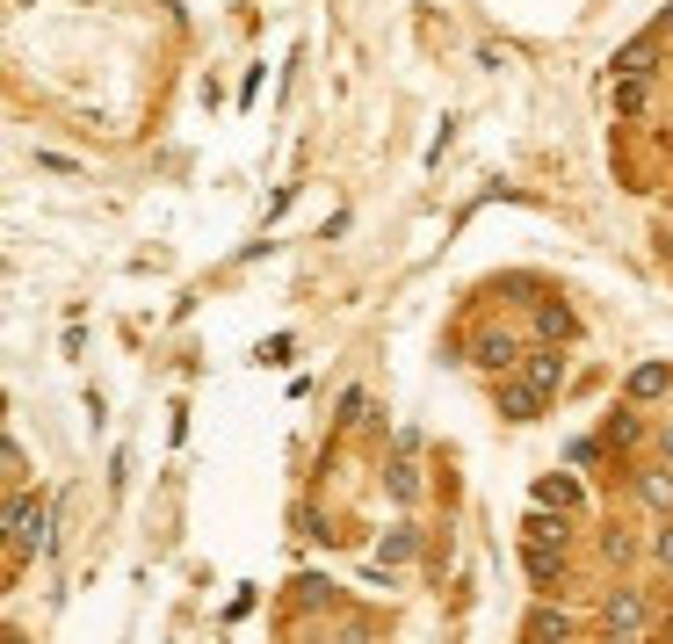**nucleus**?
I'll return each instance as SVG.
<instances>
[{
  "mask_svg": "<svg viewBox=\"0 0 673 644\" xmlns=\"http://www.w3.org/2000/svg\"><path fill=\"white\" fill-rule=\"evenodd\" d=\"M666 558H673V536H666Z\"/></svg>",
  "mask_w": 673,
  "mask_h": 644,
  "instance_id": "obj_2",
  "label": "nucleus"
},
{
  "mask_svg": "<svg viewBox=\"0 0 673 644\" xmlns=\"http://www.w3.org/2000/svg\"><path fill=\"white\" fill-rule=\"evenodd\" d=\"M550 384H558V362H550V355H536V377H529L522 391H507V413H536L543 398H550Z\"/></svg>",
  "mask_w": 673,
  "mask_h": 644,
  "instance_id": "obj_1",
  "label": "nucleus"
}]
</instances>
